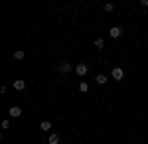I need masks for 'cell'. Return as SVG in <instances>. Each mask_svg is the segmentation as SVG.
I'll use <instances>...</instances> for the list:
<instances>
[{"label":"cell","instance_id":"15","mask_svg":"<svg viewBox=\"0 0 148 144\" xmlns=\"http://www.w3.org/2000/svg\"><path fill=\"white\" fill-rule=\"evenodd\" d=\"M140 4H142V6H148V0H140Z\"/></svg>","mask_w":148,"mask_h":144},{"label":"cell","instance_id":"9","mask_svg":"<svg viewBox=\"0 0 148 144\" xmlns=\"http://www.w3.org/2000/svg\"><path fill=\"white\" fill-rule=\"evenodd\" d=\"M97 83L99 85H105L107 83V75H97Z\"/></svg>","mask_w":148,"mask_h":144},{"label":"cell","instance_id":"3","mask_svg":"<svg viewBox=\"0 0 148 144\" xmlns=\"http://www.w3.org/2000/svg\"><path fill=\"white\" fill-rule=\"evenodd\" d=\"M121 34H123V30H121L119 26H114V28H111V38H121Z\"/></svg>","mask_w":148,"mask_h":144},{"label":"cell","instance_id":"11","mask_svg":"<svg viewBox=\"0 0 148 144\" xmlns=\"http://www.w3.org/2000/svg\"><path fill=\"white\" fill-rule=\"evenodd\" d=\"M79 91H81V93H87V91H89V85H87V83L83 81V83L79 85Z\"/></svg>","mask_w":148,"mask_h":144},{"label":"cell","instance_id":"6","mask_svg":"<svg viewBox=\"0 0 148 144\" xmlns=\"http://www.w3.org/2000/svg\"><path fill=\"white\" fill-rule=\"evenodd\" d=\"M59 71H61V73H71V65H69V63H61V65H59Z\"/></svg>","mask_w":148,"mask_h":144},{"label":"cell","instance_id":"1","mask_svg":"<svg viewBox=\"0 0 148 144\" xmlns=\"http://www.w3.org/2000/svg\"><path fill=\"white\" fill-rule=\"evenodd\" d=\"M87 71H89V67L85 65V63H79V65L75 67V73H77L79 77H85V75H87Z\"/></svg>","mask_w":148,"mask_h":144},{"label":"cell","instance_id":"14","mask_svg":"<svg viewBox=\"0 0 148 144\" xmlns=\"http://www.w3.org/2000/svg\"><path fill=\"white\" fill-rule=\"evenodd\" d=\"M2 128H10V121H2Z\"/></svg>","mask_w":148,"mask_h":144},{"label":"cell","instance_id":"13","mask_svg":"<svg viewBox=\"0 0 148 144\" xmlns=\"http://www.w3.org/2000/svg\"><path fill=\"white\" fill-rule=\"evenodd\" d=\"M105 10H107V12H113V10H114V6L111 4V2H109V4H105Z\"/></svg>","mask_w":148,"mask_h":144},{"label":"cell","instance_id":"2","mask_svg":"<svg viewBox=\"0 0 148 144\" xmlns=\"http://www.w3.org/2000/svg\"><path fill=\"white\" fill-rule=\"evenodd\" d=\"M111 75H113V77L116 79V81H121V79L125 77V71H123V69H121V67H114L113 71H111Z\"/></svg>","mask_w":148,"mask_h":144},{"label":"cell","instance_id":"5","mask_svg":"<svg viewBox=\"0 0 148 144\" xmlns=\"http://www.w3.org/2000/svg\"><path fill=\"white\" fill-rule=\"evenodd\" d=\"M24 87H26V83H24L22 79H18V81H14V89H16V91H24Z\"/></svg>","mask_w":148,"mask_h":144},{"label":"cell","instance_id":"10","mask_svg":"<svg viewBox=\"0 0 148 144\" xmlns=\"http://www.w3.org/2000/svg\"><path fill=\"white\" fill-rule=\"evenodd\" d=\"M49 144H59V136L57 134H51L49 136Z\"/></svg>","mask_w":148,"mask_h":144},{"label":"cell","instance_id":"12","mask_svg":"<svg viewBox=\"0 0 148 144\" xmlns=\"http://www.w3.org/2000/svg\"><path fill=\"white\" fill-rule=\"evenodd\" d=\"M95 45H97V47L101 49L103 45H105V40H101V38H99V40H95Z\"/></svg>","mask_w":148,"mask_h":144},{"label":"cell","instance_id":"7","mask_svg":"<svg viewBox=\"0 0 148 144\" xmlns=\"http://www.w3.org/2000/svg\"><path fill=\"white\" fill-rule=\"evenodd\" d=\"M40 128H42V130H49V128H51V122L49 121H42L40 122Z\"/></svg>","mask_w":148,"mask_h":144},{"label":"cell","instance_id":"4","mask_svg":"<svg viewBox=\"0 0 148 144\" xmlns=\"http://www.w3.org/2000/svg\"><path fill=\"white\" fill-rule=\"evenodd\" d=\"M20 115H22V109H20V107H10V117L16 119V117H20Z\"/></svg>","mask_w":148,"mask_h":144},{"label":"cell","instance_id":"8","mask_svg":"<svg viewBox=\"0 0 148 144\" xmlns=\"http://www.w3.org/2000/svg\"><path fill=\"white\" fill-rule=\"evenodd\" d=\"M14 59H18V61H22V59H24V51H22V49H18V51L14 53Z\"/></svg>","mask_w":148,"mask_h":144}]
</instances>
